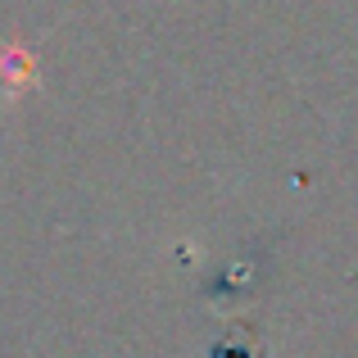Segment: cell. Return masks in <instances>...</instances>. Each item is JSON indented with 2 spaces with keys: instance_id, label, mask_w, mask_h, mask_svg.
I'll list each match as a JSON object with an SVG mask.
<instances>
[{
  "instance_id": "6da1fadb",
  "label": "cell",
  "mask_w": 358,
  "mask_h": 358,
  "mask_svg": "<svg viewBox=\"0 0 358 358\" xmlns=\"http://www.w3.org/2000/svg\"><path fill=\"white\" fill-rule=\"evenodd\" d=\"M36 55L27 41H0V96L23 100L27 91H36Z\"/></svg>"
}]
</instances>
